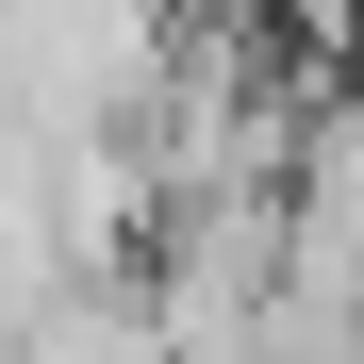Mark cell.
<instances>
[{
    "mask_svg": "<svg viewBox=\"0 0 364 364\" xmlns=\"http://www.w3.org/2000/svg\"><path fill=\"white\" fill-rule=\"evenodd\" d=\"M298 282L364 298V67L315 100V133H298Z\"/></svg>",
    "mask_w": 364,
    "mask_h": 364,
    "instance_id": "1",
    "label": "cell"
},
{
    "mask_svg": "<svg viewBox=\"0 0 364 364\" xmlns=\"http://www.w3.org/2000/svg\"><path fill=\"white\" fill-rule=\"evenodd\" d=\"M249 17H282L298 50H348V67H364V0H249Z\"/></svg>",
    "mask_w": 364,
    "mask_h": 364,
    "instance_id": "2",
    "label": "cell"
}]
</instances>
